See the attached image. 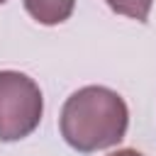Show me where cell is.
Returning <instances> with one entry per match:
<instances>
[{
	"instance_id": "6da1fadb",
	"label": "cell",
	"mask_w": 156,
	"mask_h": 156,
	"mask_svg": "<svg viewBox=\"0 0 156 156\" xmlns=\"http://www.w3.org/2000/svg\"><path fill=\"white\" fill-rule=\"evenodd\" d=\"M129 127V110L119 93L105 85H85L76 90L61 107L58 129L63 141L80 151L93 154L117 146Z\"/></svg>"
},
{
	"instance_id": "7a4b0ae2",
	"label": "cell",
	"mask_w": 156,
	"mask_h": 156,
	"mask_svg": "<svg viewBox=\"0 0 156 156\" xmlns=\"http://www.w3.org/2000/svg\"><path fill=\"white\" fill-rule=\"evenodd\" d=\"M44 112L39 85L20 71H0V141L29 136Z\"/></svg>"
},
{
	"instance_id": "3957f363",
	"label": "cell",
	"mask_w": 156,
	"mask_h": 156,
	"mask_svg": "<svg viewBox=\"0 0 156 156\" xmlns=\"http://www.w3.org/2000/svg\"><path fill=\"white\" fill-rule=\"evenodd\" d=\"M22 2H24V10L29 12V17L46 27L66 22L76 7V0H22Z\"/></svg>"
},
{
	"instance_id": "277c9868",
	"label": "cell",
	"mask_w": 156,
	"mask_h": 156,
	"mask_svg": "<svg viewBox=\"0 0 156 156\" xmlns=\"http://www.w3.org/2000/svg\"><path fill=\"white\" fill-rule=\"evenodd\" d=\"M105 2L110 5L112 12L132 17L136 22H146V17L151 12V5H154V0H105Z\"/></svg>"
},
{
	"instance_id": "5b68a950",
	"label": "cell",
	"mask_w": 156,
	"mask_h": 156,
	"mask_svg": "<svg viewBox=\"0 0 156 156\" xmlns=\"http://www.w3.org/2000/svg\"><path fill=\"white\" fill-rule=\"evenodd\" d=\"M110 156H144V154L136 151V149H119V151H115V154H110Z\"/></svg>"
},
{
	"instance_id": "8992f818",
	"label": "cell",
	"mask_w": 156,
	"mask_h": 156,
	"mask_svg": "<svg viewBox=\"0 0 156 156\" xmlns=\"http://www.w3.org/2000/svg\"><path fill=\"white\" fill-rule=\"evenodd\" d=\"M2 2H7V0H0V5H2Z\"/></svg>"
}]
</instances>
